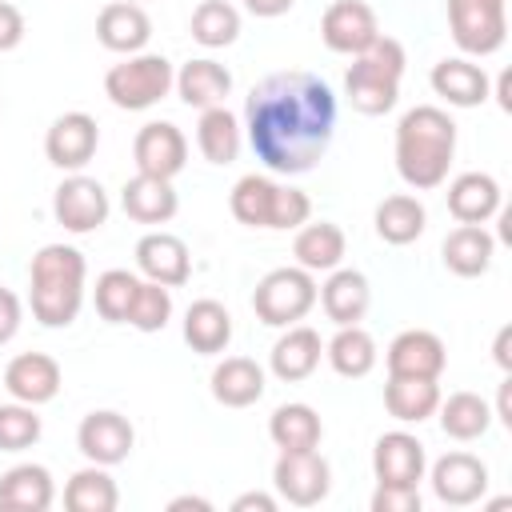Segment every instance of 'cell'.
Returning a JSON list of instances; mask_svg holds the SVG:
<instances>
[{"mask_svg": "<svg viewBox=\"0 0 512 512\" xmlns=\"http://www.w3.org/2000/svg\"><path fill=\"white\" fill-rule=\"evenodd\" d=\"M428 468L424 444L412 432H384L372 448V476L376 484H420Z\"/></svg>", "mask_w": 512, "mask_h": 512, "instance_id": "cell-18", "label": "cell"}, {"mask_svg": "<svg viewBox=\"0 0 512 512\" xmlns=\"http://www.w3.org/2000/svg\"><path fill=\"white\" fill-rule=\"evenodd\" d=\"M372 224H376V236H380L384 244L404 248V244H412V240H420V236H424L428 212H424V204H420L416 196L396 192V196H384V200L376 204Z\"/></svg>", "mask_w": 512, "mask_h": 512, "instance_id": "cell-29", "label": "cell"}, {"mask_svg": "<svg viewBox=\"0 0 512 512\" xmlns=\"http://www.w3.org/2000/svg\"><path fill=\"white\" fill-rule=\"evenodd\" d=\"M324 356L332 364L336 376H348V380H360L376 368V340L360 328V324H340L336 336L324 344Z\"/></svg>", "mask_w": 512, "mask_h": 512, "instance_id": "cell-34", "label": "cell"}, {"mask_svg": "<svg viewBox=\"0 0 512 512\" xmlns=\"http://www.w3.org/2000/svg\"><path fill=\"white\" fill-rule=\"evenodd\" d=\"M268 436L280 452H304V448H320L324 424L308 404H280L268 416Z\"/></svg>", "mask_w": 512, "mask_h": 512, "instance_id": "cell-35", "label": "cell"}, {"mask_svg": "<svg viewBox=\"0 0 512 512\" xmlns=\"http://www.w3.org/2000/svg\"><path fill=\"white\" fill-rule=\"evenodd\" d=\"M172 88L180 92V100H184L188 108H200V112H204V108L224 104V96L232 92V72H228L224 64L200 56V60H188V64L176 72Z\"/></svg>", "mask_w": 512, "mask_h": 512, "instance_id": "cell-26", "label": "cell"}, {"mask_svg": "<svg viewBox=\"0 0 512 512\" xmlns=\"http://www.w3.org/2000/svg\"><path fill=\"white\" fill-rule=\"evenodd\" d=\"M432 92L440 100H448L452 108H476L492 96V84H488V72L464 56H452V60H440L432 64V76H428Z\"/></svg>", "mask_w": 512, "mask_h": 512, "instance_id": "cell-22", "label": "cell"}, {"mask_svg": "<svg viewBox=\"0 0 512 512\" xmlns=\"http://www.w3.org/2000/svg\"><path fill=\"white\" fill-rule=\"evenodd\" d=\"M500 184L496 176L488 172H460L452 184H448V212L460 220V224H484L500 212Z\"/></svg>", "mask_w": 512, "mask_h": 512, "instance_id": "cell-25", "label": "cell"}, {"mask_svg": "<svg viewBox=\"0 0 512 512\" xmlns=\"http://www.w3.org/2000/svg\"><path fill=\"white\" fill-rule=\"evenodd\" d=\"M384 364H388V376H416V380H440L444 364H448V352H444V340L428 328H404L388 352H384Z\"/></svg>", "mask_w": 512, "mask_h": 512, "instance_id": "cell-15", "label": "cell"}, {"mask_svg": "<svg viewBox=\"0 0 512 512\" xmlns=\"http://www.w3.org/2000/svg\"><path fill=\"white\" fill-rule=\"evenodd\" d=\"M440 256H444V268H448L452 276L472 280V276H484V272L492 268L496 240H492V232H488L484 224H460V228H452V232L444 236Z\"/></svg>", "mask_w": 512, "mask_h": 512, "instance_id": "cell-24", "label": "cell"}, {"mask_svg": "<svg viewBox=\"0 0 512 512\" xmlns=\"http://www.w3.org/2000/svg\"><path fill=\"white\" fill-rule=\"evenodd\" d=\"M24 40V16L16 4L0 0V52H12Z\"/></svg>", "mask_w": 512, "mask_h": 512, "instance_id": "cell-45", "label": "cell"}, {"mask_svg": "<svg viewBox=\"0 0 512 512\" xmlns=\"http://www.w3.org/2000/svg\"><path fill=\"white\" fill-rule=\"evenodd\" d=\"M52 504V472L44 464H16L0 476L4 512H44Z\"/></svg>", "mask_w": 512, "mask_h": 512, "instance_id": "cell-28", "label": "cell"}, {"mask_svg": "<svg viewBox=\"0 0 512 512\" xmlns=\"http://www.w3.org/2000/svg\"><path fill=\"white\" fill-rule=\"evenodd\" d=\"M96 40L120 56L144 52V44L152 40V20L136 0H112L96 16Z\"/></svg>", "mask_w": 512, "mask_h": 512, "instance_id": "cell-19", "label": "cell"}, {"mask_svg": "<svg viewBox=\"0 0 512 512\" xmlns=\"http://www.w3.org/2000/svg\"><path fill=\"white\" fill-rule=\"evenodd\" d=\"M320 356H324L320 332L308 328V324H288V332H284V336L272 344V352H268V368H272L276 380L300 384V380H308V376L320 368Z\"/></svg>", "mask_w": 512, "mask_h": 512, "instance_id": "cell-20", "label": "cell"}, {"mask_svg": "<svg viewBox=\"0 0 512 512\" xmlns=\"http://www.w3.org/2000/svg\"><path fill=\"white\" fill-rule=\"evenodd\" d=\"M40 440V416L32 404H0V452H24Z\"/></svg>", "mask_w": 512, "mask_h": 512, "instance_id": "cell-42", "label": "cell"}, {"mask_svg": "<svg viewBox=\"0 0 512 512\" xmlns=\"http://www.w3.org/2000/svg\"><path fill=\"white\" fill-rule=\"evenodd\" d=\"M60 364L48 356V352H20V356H12L8 360V368H4V388H8V396L12 400H20V404H48V400H56V392H60Z\"/></svg>", "mask_w": 512, "mask_h": 512, "instance_id": "cell-17", "label": "cell"}, {"mask_svg": "<svg viewBox=\"0 0 512 512\" xmlns=\"http://www.w3.org/2000/svg\"><path fill=\"white\" fill-rule=\"evenodd\" d=\"M132 444H136V432H132L128 416H120V412H112V408L88 412V416L80 420V428H76V448L84 452L88 464L112 468V464L128 460Z\"/></svg>", "mask_w": 512, "mask_h": 512, "instance_id": "cell-11", "label": "cell"}, {"mask_svg": "<svg viewBox=\"0 0 512 512\" xmlns=\"http://www.w3.org/2000/svg\"><path fill=\"white\" fill-rule=\"evenodd\" d=\"M120 208H124L128 220H136V224H168V220L176 216V208H180V196H176L172 180L136 172V176L124 180V188H120Z\"/></svg>", "mask_w": 512, "mask_h": 512, "instance_id": "cell-23", "label": "cell"}, {"mask_svg": "<svg viewBox=\"0 0 512 512\" xmlns=\"http://www.w3.org/2000/svg\"><path fill=\"white\" fill-rule=\"evenodd\" d=\"M492 420L508 424L512 428V376L500 380V392H496V408H492Z\"/></svg>", "mask_w": 512, "mask_h": 512, "instance_id": "cell-48", "label": "cell"}, {"mask_svg": "<svg viewBox=\"0 0 512 512\" xmlns=\"http://www.w3.org/2000/svg\"><path fill=\"white\" fill-rule=\"evenodd\" d=\"M84 252L72 244H44L28 268V304L44 328H68L84 304Z\"/></svg>", "mask_w": 512, "mask_h": 512, "instance_id": "cell-3", "label": "cell"}, {"mask_svg": "<svg viewBox=\"0 0 512 512\" xmlns=\"http://www.w3.org/2000/svg\"><path fill=\"white\" fill-rule=\"evenodd\" d=\"M432 492L448 508H468L488 492V464L472 452H444L432 464Z\"/></svg>", "mask_w": 512, "mask_h": 512, "instance_id": "cell-12", "label": "cell"}, {"mask_svg": "<svg viewBox=\"0 0 512 512\" xmlns=\"http://www.w3.org/2000/svg\"><path fill=\"white\" fill-rule=\"evenodd\" d=\"M508 84H512V76H508V72H504V76H500V80H496V100H500V108H504V112H508V108H512V100H508Z\"/></svg>", "mask_w": 512, "mask_h": 512, "instance_id": "cell-52", "label": "cell"}, {"mask_svg": "<svg viewBox=\"0 0 512 512\" xmlns=\"http://www.w3.org/2000/svg\"><path fill=\"white\" fill-rule=\"evenodd\" d=\"M316 304V280L308 268H272L256 292H252V312L260 324L268 328H288L296 320H304Z\"/></svg>", "mask_w": 512, "mask_h": 512, "instance_id": "cell-6", "label": "cell"}, {"mask_svg": "<svg viewBox=\"0 0 512 512\" xmlns=\"http://www.w3.org/2000/svg\"><path fill=\"white\" fill-rule=\"evenodd\" d=\"M372 512H420V492L412 484H376Z\"/></svg>", "mask_w": 512, "mask_h": 512, "instance_id": "cell-44", "label": "cell"}, {"mask_svg": "<svg viewBox=\"0 0 512 512\" xmlns=\"http://www.w3.org/2000/svg\"><path fill=\"white\" fill-rule=\"evenodd\" d=\"M168 320H172V292L164 284H156V280H140L124 324H132L136 332H160Z\"/></svg>", "mask_w": 512, "mask_h": 512, "instance_id": "cell-41", "label": "cell"}, {"mask_svg": "<svg viewBox=\"0 0 512 512\" xmlns=\"http://www.w3.org/2000/svg\"><path fill=\"white\" fill-rule=\"evenodd\" d=\"M212 396L224 404V408H248L264 396V368L248 356H224L216 368H212Z\"/></svg>", "mask_w": 512, "mask_h": 512, "instance_id": "cell-27", "label": "cell"}, {"mask_svg": "<svg viewBox=\"0 0 512 512\" xmlns=\"http://www.w3.org/2000/svg\"><path fill=\"white\" fill-rule=\"evenodd\" d=\"M244 132L268 172L300 176L336 136V96L312 72H272L248 92Z\"/></svg>", "mask_w": 512, "mask_h": 512, "instance_id": "cell-1", "label": "cell"}, {"mask_svg": "<svg viewBox=\"0 0 512 512\" xmlns=\"http://www.w3.org/2000/svg\"><path fill=\"white\" fill-rule=\"evenodd\" d=\"M296 0H244V8L252 12V16H260V20H272V16H284L288 8H292Z\"/></svg>", "mask_w": 512, "mask_h": 512, "instance_id": "cell-49", "label": "cell"}, {"mask_svg": "<svg viewBox=\"0 0 512 512\" xmlns=\"http://www.w3.org/2000/svg\"><path fill=\"white\" fill-rule=\"evenodd\" d=\"M184 340L200 356H216L232 340V316L220 300H192L184 312Z\"/></svg>", "mask_w": 512, "mask_h": 512, "instance_id": "cell-30", "label": "cell"}, {"mask_svg": "<svg viewBox=\"0 0 512 512\" xmlns=\"http://www.w3.org/2000/svg\"><path fill=\"white\" fill-rule=\"evenodd\" d=\"M440 404V384L436 380H416V376H388L384 384V408L400 424H420L436 416Z\"/></svg>", "mask_w": 512, "mask_h": 512, "instance_id": "cell-32", "label": "cell"}, {"mask_svg": "<svg viewBox=\"0 0 512 512\" xmlns=\"http://www.w3.org/2000/svg\"><path fill=\"white\" fill-rule=\"evenodd\" d=\"M100 144V128L88 112H64L52 120L48 136H44V156L48 164H56L60 172H80Z\"/></svg>", "mask_w": 512, "mask_h": 512, "instance_id": "cell-13", "label": "cell"}, {"mask_svg": "<svg viewBox=\"0 0 512 512\" xmlns=\"http://www.w3.org/2000/svg\"><path fill=\"white\" fill-rule=\"evenodd\" d=\"M20 332V300L12 288H0V344H8Z\"/></svg>", "mask_w": 512, "mask_h": 512, "instance_id": "cell-46", "label": "cell"}, {"mask_svg": "<svg viewBox=\"0 0 512 512\" xmlns=\"http://www.w3.org/2000/svg\"><path fill=\"white\" fill-rule=\"evenodd\" d=\"M272 196H276V184L260 172H248L232 184V196H228V208L240 224L248 228H268V216H272Z\"/></svg>", "mask_w": 512, "mask_h": 512, "instance_id": "cell-39", "label": "cell"}, {"mask_svg": "<svg viewBox=\"0 0 512 512\" xmlns=\"http://www.w3.org/2000/svg\"><path fill=\"white\" fill-rule=\"evenodd\" d=\"M132 156H136V172L172 180V176L184 172V164H188V140H184V132H180L176 124L152 120V124H144V128L136 132Z\"/></svg>", "mask_w": 512, "mask_h": 512, "instance_id": "cell-14", "label": "cell"}, {"mask_svg": "<svg viewBox=\"0 0 512 512\" xmlns=\"http://www.w3.org/2000/svg\"><path fill=\"white\" fill-rule=\"evenodd\" d=\"M276 512V496H268V492H244V496H236L232 500V512Z\"/></svg>", "mask_w": 512, "mask_h": 512, "instance_id": "cell-47", "label": "cell"}, {"mask_svg": "<svg viewBox=\"0 0 512 512\" xmlns=\"http://www.w3.org/2000/svg\"><path fill=\"white\" fill-rule=\"evenodd\" d=\"M316 300L324 304V316L340 328V324H360L368 316L372 304V288L368 276L356 268H332L328 280L316 288Z\"/></svg>", "mask_w": 512, "mask_h": 512, "instance_id": "cell-21", "label": "cell"}, {"mask_svg": "<svg viewBox=\"0 0 512 512\" xmlns=\"http://www.w3.org/2000/svg\"><path fill=\"white\" fill-rule=\"evenodd\" d=\"M136 288H140V276L128 272V268H108L96 276V288H92V300H96V312L100 320L108 324H124L128 320V308L136 300Z\"/></svg>", "mask_w": 512, "mask_h": 512, "instance_id": "cell-40", "label": "cell"}, {"mask_svg": "<svg viewBox=\"0 0 512 512\" xmlns=\"http://www.w3.org/2000/svg\"><path fill=\"white\" fill-rule=\"evenodd\" d=\"M456 156V124L436 104H416L396 124V172L408 188L428 192L448 180Z\"/></svg>", "mask_w": 512, "mask_h": 512, "instance_id": "cell-2", "label": "cell"}, {"mask_svg": "<svg viewBox=\"0 0 512 512\" xmlns=\"http://www.w3.org/2000/svg\"><path fill=\"white\" fill-rule=\"evenodd\" d=\"M116 504H120V488L104 464H88L72 472L64 484V508L72 512H112Z\"/></svg>", "mask_w": 512, "mask_h": 512, "instance_id": "cell-37", "label": "cell"}, {"mask_svg": "<svg viewBox=\"0 0 512 512\" xmlns=\"http://www.w3.org/2000/svg\"><path fill=\"white\" fill-rule=\"evenodd\" d=\"M344 248H348V244H344V232H340V224H332V220L300 224V228H296V240H292V256H296V264L308 268V272H332V268H340Z\"/></svg>", "mask_w": 512, "mask_h": 512, "instance_id": "cell-31", "label": "cell"}, {"mask_svg": "<svg viewBox=\"0 0 512 512\" xmlns=\"http://www.w3.org/2000/svg\"><path fill=\"white\" fill-rule=\"evenodd\" d=\"M436 412H440L444 436L464 440V444L468 440H480L492 428V404L484 396H476V392H452L448 400L436 404Z\"/></svg>", "mask_w": 512, "mask_h": 512, "instance_id": "cell-36", "label": "cell"}, {"mask_svg": "<svg viewBox=\"0 0 512 512\" xmlns=\"http://www.w3.org/2000/svg\"><path fill=\"white\" fill-rule=\"evenodd\" d=\"M376 36H380L376 12L364 0H332L320 16V40L328 52L360 56Z\"/></svg>", "mask_w": 512, "mask_h": 512, "instance_id": "cell-10", "label": "cell"}, {"mask_svg": "<svg viewBox=\"0 0 512 512\" xmlns=\"http://www.w3.org/2000/svg\"><path fill=\"white\" fill-rule=\"evenodd\" d=\"M240 144H244V128L240 120L216 104V108H204L200 112V124H196V148L208 164H232L240 156Z\"/></svg>", "mask_w": 512, "mask_h": 512, "instance_id": "cell-33", "label": "cell"}, {"mask_svg": "<svg viewBox=\"0 0 512 512\" xmlns=\"http://www.w3.org/2000/svg\"><path fill=\"white\" fill-rule=\"evenodd\" d=\"M308 216H312V200H308V192L288 188V184H276L268 228H276V232H292V228L308 224Z\"/></svg>", "mask_w": 512, "mask_h": 512, "instance_id": "cell-43", "label": "cell"}, {"mask_svg": "<svg viewBox=\"0 0 512 512\" xmlns=\"http://www.w3.org/2000/svg\"><path fill=\"white\" fill-rule=\"evenodd\" d=\"M492 356H496V364H500L504 372H512V324H504V328L496 332V344H492Z\"/></svg>", "mask_w": 512, "mask_h": 512, "instance_id": "cell-50", "label": "cell"}, {"mask_svg": "<svg viewBox=\"0 0 512 512\" xmlns=\"http://www.w3.org/2000/svg\"><path fill=\"white\" fill-rule=\"evenodd\" d=\"M172 60L160 52H132L104 72V96L124 112H144L172 92Z\"/></svg>", "mask_w": 512, "mask_h": 512, "instance_id": "cell-5", "label": "cell"}, {"mask_svg": "<svg viewBox=\"0 0 512 512\" xmlns=\"http://www.w3.org/2000/svg\"><path fill=\"white\" fill-rule=\"evenodd\" d=\"M136 268L144 272V280H156L164 288H180L192 276V256L188 244L172 232H148L136 240Z\"/></svg>", "mask_w": 512, "mask_h": 512, "instance_id": "cell-16", "label": "cell"}, {"mask_svg": "<svg viewBox=\"0 0 512 512\" xmlns=\"http://www.w3.org/2000/svg\"><path fill=\"white\" fill-rule=\"evenodd\" d=\"M188 32H192V40L204 44V48H228V44L240 36V12H236L228 0H200V4L192 8Z\"/></svg>", "mask_w": 512, "mask_h": 512, "instance_id": "cell-38", "label": "cell"}, {"mask_svg": "<svg viewBox=\"0 0 512 512\" xmlns=\"http://www.w3.org/2000/svg\"><path fill=\"white\" fill-rule=\"evenodd\" d=\"M108 208H112V204H108L104 184L92 180V176H80V172L64 176L60 188H56V196H52V216H56V224H60L64 232H76V236L96 232V228L108 220Z\"/></svg>", "mask_w": 512, "mask_h": 512, "instance_id": "cell-9", "label": "cell"}, {"mask_svg": "<svg viewBox=\"0 0 512 512\" xmlns=\"http://www.w3.org/2000/svg\"><path fill=\"white\" fill-rule=\"evenodd\" d=\"M404 44L396 36H376L360 56H352V68L344 76V100L360 116H384L400 100V76H404Z\"/></svg>", "mask_w": 512, "mask_h": 512, "instance_id": "cell-4", "label": "cell"}, {"mask_svg": "<svg viewBox=\"0 0 512 512\" xmlns=\"http://www.w3.org/2000/svg\"><path fill=\"white\" fill-rule=\"evenodd\" d=\"M168 508H172V512H180V508H200V512H212V504H208V500H200V496H176Z\"/></svg>", "mask_w": 512, "mask_h": 512, "instance_id": "cell-51", "label": "cell"}, {"mask_svg": "<svg viewBox=\"0 0 512 512\" xmlns=\"http://www.w3.org/2000/svg\"><path fill=\"white\" fill-rule=\"evenodd\" d=\"M272 484L280 492V500L296 504V508H312L328 496L332 488V468L316 448L304 452H280L276 468H272Z\"/></svg>", "mask_w": 512, "mask_h": 512, "instance_id": "cell-8", "label": "cell"}, {"mask_svg": "<svg viewBox=\"0 0 512 512\" xmlns=\"http://www.w3.org/2000/svg\"><path fill=\"white\" fill-rule=\"evenodd\" d=\"M448 32L456 48L468 56L500 52L508 36L504 0H448Z\"/></svg>", "mask_w": 512, "mask_h": 512, "instance_id": "cell-7", "label": "cell"}]
</instances>
